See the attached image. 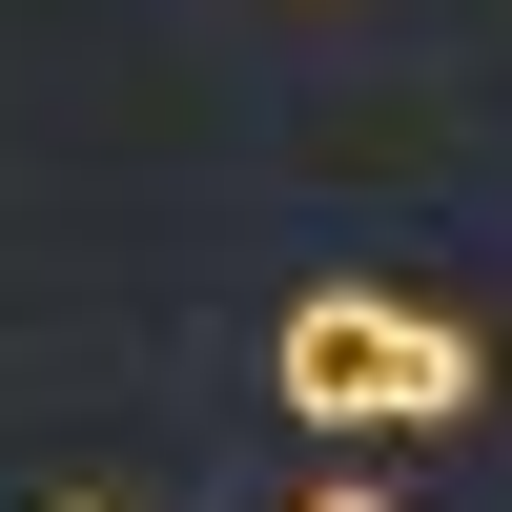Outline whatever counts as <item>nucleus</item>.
<instances>
[{
  "instance_id": "1",
  "label": "nucleus",
  "mask_w": 512,
  "mask_h": 512,
  "mask_svg": "<svg viewBox=\"0 0 512 512\" xmlns=\"http://www.w3.org/2000/svg\"><path fill=\"white\" fill-rule=\"evenodd\" d=\"M267 390L308 410V431H451V410L492 390V349L451 308H410V287H308V308L267 328Z\"/></svg>"
},
{
  "instance_id": "2",
  "label": "nucleus",
  "mask_w": 512,
  "mask_h": 512,
  "mask_svg": "<svg viewBox=\"0 0 512 512\" xmlns=\"http://www.w3.org/2000/svg\"><path fill=\"white\" fill-rule=\"evenodd\" d=\"M308 512H390V492H369V472H349V492H308Z\"/></svg>"
},
{
  "instance_id": "3",
  "label": "nucleus",
  "mask_w": 512,
  "mask_h": 512,
  "mask_svg": "<svg viewBox=\"0 0 512 512\" xmlns=\"http://www.w3.org/2000/svg\"><path fill=\"white\" fill-rule=\"evenodd\" d=\"M41 512H123V492H41Z\"/></svg>"
}]
</instances>
